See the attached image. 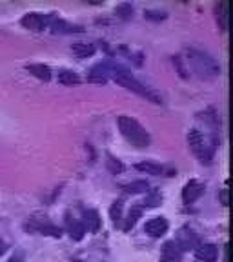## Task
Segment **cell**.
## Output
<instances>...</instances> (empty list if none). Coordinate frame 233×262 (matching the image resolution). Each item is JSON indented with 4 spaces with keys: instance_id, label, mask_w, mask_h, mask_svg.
<instances>
[{
    "instance_id": "8",
    "label": "cell",
    "mask_w": 233,
    "mask_h": 262,
    "mask_svg": "<svg viewBox=\"0 0 233 262\" xmlns=\"http://www.w3.org/2000/svg\"><path fill=\"white\" fill-rule=\"evenodd\" d=\"M202 193H204V186L197 180H189L182 189V201H184V204H193L195 201L201 199Z\"/></svg>"
},
{
    "instance_id": "22",
    "label": "cell",
    "mask_w": 233,
    "mask_h": 262,
    "mask_svg": "<svg viewBox=\"0 0 233 262\" xmlns=\"http://www.w3.org/2000/svg\"><path fill=\"white\" fill-rule=\"evenodd\" d=\"M111 219H113V222L117 224V222L122 221V202H115L113 206H111Z\"/></svg>"
},
{
    "instance_id": "23",
    "label": "cell",
    "mask_w": 233,
    "mask_h": 262,
    "mask_svg": "<svg viewBox=\"0 0 233 262\" xmlns=\"http://www.w3.org/2000/svg\"><path fill=\"white\" fill-rule=\"evenodd\" d=\"M160 201H162V196L159 195V193H155V195H152L150 199H146V202L144 204L146 206H152V208H155V206L160 204Z\"/></svg>"
},
{
    "instance_id": "24",
    "label": "cell",
    "mask_w": 233,
    "mask_h": 262,
    "mask_svg": "<svg viewBox=\"0 0 233 262\" xmlns=\"http://www.w3.org/2000/svg\"><path fill=\"white\" fill-rule=\"evenodd\" d=\"M73 262H84V260H73Z\"/></svg>"
},
{
    "instance_id": "20",
    "label": "cell",
    "mask_w": 233,
    "mask_h": 262,
    "mask_svg": "<svg viewBox=\"0 0 233 262\" xmlns=\"http://www.w3.org/2000/svg\"><path fill=\"white\" fill-rule=\"evenodd\" d=\"M55 31H60V33H75V31H82L78 26H71V24H66L64 20H53L51 22Z\"/></svg>"
},
{
    "instance_id": "1",
    "label": "cell",
    "mask_w": 233,
    "mask_h": 262,
    "mask_svg": "<svg viewBox=\"0 0 233 262\" xmlns=\"http://www.w3.org/2000/svg\"><path fill=\"white\" fill-rule=\"evenodd\" d=\"M184 62L192 70L193 75H197L202 80H213V78L221 77V66L215 58L206 51L195 48L184 49Z\"/></svg>"
},
{
    "instance_id": "4",
    "label": "cell",
    "mask_w": 233,
    "mask_h": 262,
    "mask_svg": "<svg viewBox=\"0 0 233 262\" xmlns=\"http://www.w3.org/2000/svg\"><path fill=\"white\" fill-rule=\"evenodd\" d=\"M188 142L192 147L193 155L201 160L202 164H211L213 155H215V149H217V137H206L201 129H192L188 133Z\"/></svg>"
},
{
    "instance_id": "10",
    "label": "cell",
    "mask_w": 233,
    "mask_h": 262,
    "mask_svg": "<svg viewBox=\"0 0 233 262\" xmlns=\"http://www.w3.org/2000/svg\"><path fill=\"white\" fill-rule=\"evenodd\" d=\"M195 257L202 262H215L219 258V248L215 244H199L195 248Z\"/></svg>"
},
{
    "instance_id": "11",
    "label": "cell",
    "mask_w": 233,
    "mask_h": 262,
    "mask_svg": "<svg viewBox=\"0 0 233 262\" xmlns=\"http://www.w3.org/2000/svg\"><path fill=\"white\" fill-rule=\"evenodd\" d=\"M28 229H33V231H37V233H42V235H51V237H60L62 231L60 228H57V226L53 224H48V222H38V221H31L28 226H26Z\"/></svg>"
},
{
    "instance_id": "21",
    "label": "cell",
    "mask_w": 233,
    "mask_h": 262,
    "mask_svg": "<svg viewBox=\"0 0 233 262\" xmlns=\"http://www.w3.org/2000/svg\"><path fill=\"white\" fill-rule=\"evenodd\" d=\"M106 159H108L106 166H108V169H110L111 173H115V175H117V173L124 171V166H122V162H120V160H117L115 157H111V155H108Z\"/></svg>"
},
{
    "instance_id": "3",
    "label": "cell",
    "mask_w": 233,
    "mask_h": 262,
    "mask_svg": "<svg viewBox=\"0 0 233 262\" xmlns=\"http://www.w3.org/2000/svg\"><path fill=\"white\" fill-rule=\"evenodd\" d=\"M117 126H119V131L122 133V137L135 147H144L150 146L152 139H150V133L144 129V126L140 122H137L133 117H128V115H120L117 119Z\"/></svg>"
},
{
    "instance_id": "16",
    "label": "cell",
    "mask_w": 233,
    "mask_h": 262,
    "mask_svg": "<svg viewBox=\"0 0 233 262\" xmlns=\"http://www.w3.org/2000/svg\"><path fill=\"white\" fill-rule=\"evenodd\" d=\"M139 171H142V173H146V175H155V177H159V175H162V168H160L159 164H155V162H150V160H146V162H139L135 166Z\"/></svg>"
},
{
    "instance_id": "14",
    "label": "cell",
    "mask_w": 233,
    "mask_h": 262,
    "mask_svg": "<svg viewBox=\"0 0 233 262\" xmlns=\"http://www.w3.org/2000/svg\"><path fill=\"white\" fill-rule=\"evenodd\" d=\"M95 46L93 44H88V42H77V44L71 46V51L77 55L78 58H86V57H91L95 53Z\"/></svg>"
},
{
    "instance_id": "9",
    "label": "cell",
    "mask_w": 233,
    "mask_h": 262,
    "mask_svg": "<svg viewBox=\"0 0 233 262\" xmlns=\"http://www.w3.org/2000/svg\"><path fill=\"white\" fill-rule=\"evenodd\" d=\"M182 258V251L177 246L175 241H168L164 242L162 251H160V262H180Z\"/></svg>"
},
{
    "instance_id": "19",
    "label": "cell",
    "mask_w": 233,
    "mask_h": 262,
    "mask_svg": "<svg viewBox=\"0 0 233 262\" xmlns=\"http://www.w3.org/2000/svg\"><path fill=\"white\" fill-rule=\"evenodd\" d=\"M147 182L146 180H135L133 184H128V186H124V189H126V193H131V195H137V193H144V191H147Z\"/></svg>"
},
{
    "instance_id": "17",
    "label": "cell",
    "mask_w": 233,
    "mask_h": 262,
    "mask_svg": "<svg viewBox=\"0 0 233 262\" xmlns=\"http://www.w3.org/2000/svg\"><path fill=\"white\" fill-rule=\"evenodd\" d=\"M140 215H142V209L131 208V211L128 213V217H126V222H124V231H130V229L137 224V221H139Z\"/></svg>"
},
{
    "instance_id": "15",
    "label": "cell",
    "mask_w": 233,
    "mask_h": 262,
    "mask_svg": "<svg viewBox=\"0 0 233 262\" xmlns=\"http://www.w3.org/2000/svg\"><path fill=\"white\" fill-rule=\"evenodd\" d=\"M68 233L71 235L73 241H82L84 235H86V229H84L80 221H71V219H68Z\"/></svg>"
},
{
    "instance_id": "2",
    "label": "cell",
    "mask_w": 233,
    "mask_h": 262,
    "mask_svg": "<svg viewBox=\"0 0 233 262\" xmlns=\"http://www.w3.org/2000/svg\"><path fill=\"white\" fill-rule=\"evenodd\" d=\"M108 73H110V77L113 78L117 84H120V86L126 88V90H130V91H133V93L140 95V97L147 98V100L153 102V104H162V97H160L157 91H153L152 88L144 86L142 82H139L133 75L130 73V71L124 70V68H120V66L111 68Z\"/></svg>"
},
{
    "instance_id": "7",
    "label": "cell",
    "mask_w": 233,
    "mask_h": 262,
    "mask_svg": "<svg viewBox=\"0 0 233 262\" xmlns=\"http://www.w3.org/2000/svg\"><path fill=\"white\" fill-rule=\"evenodd\" d=\"M168 228H170V224L164 217H153V219H150V221L146 222V226H144V231H146V235H150V237L159 238V237H162L166 231H168Z\"/></svg>"
},
{
    "instance_id": "13",
    "label": "cell",
    "mask_w": 233,
    "mask_h": 262,
    "mask_svg": "<svg viewBox=\"0 0 233 262\" xmlns=\"http://www.w3.org/2000/svg\"><path fill=\"white\" fill-rule=\"evenodd\" d=\"M28 71L31 75H35L37 78H40V80H44V82L51 80V70H49L48 66H44V64H29Z\"/></svg>"
},
{
    "instance_id": "5",
    "label": "cell",
    "mask_w": 233,
    "mask_h": 262,
    "mask_svg": "<svg viewBox=\"0 0 233 262\" xmlns=\"http://www.w3.org/2000/svg\"><path fill=\"white\" fill-rule=\"evenodd\" d=\"M175 242L180 248V251H189V250H195L197 246H199V237H197V233L192 228L184 226V228L179 229Z\"/></svg>"
},
{
    "instance_id": "6",
    "label": "cell",
    "mask_w": 233,
    "mask_h": 262,
    "mask_svg": "<svg viewBox=\"0 0 233 262\" xmlns=\"http://www.w3.org/2000/svg\"><path fill=\"white\" fill-rule=\"evenodd\" d=\"M49 24V18L42 13H28L22 18V26L29 31H44Z\"/></svg>"
},
{
    "instance_id": "12",
    "label": "cell",
    "mask_w": 233,
    "mask_h": 262,
    "mask_svg": "<svg viewBox=\"0 0 233 262\" xmlns=\"http://www.w3.org/2000/svg\"><path fill=\"white\" fill-rule=\"evenodd\" d=\"M82 226H84V229L86 231H90V233H97L98 228H100V215H98L95 209H86L84 211V219H82Z\"/></svg>"
},
{
    "instance_id": "18",
    "label": "cell",
    "mask_w": 233,
    "mask_h": 262,
    "mask_svg": "<svg viewBox=\"0 0 233 262\" xmlns=\"http://www.w3.org/2000/svg\"><path fill=\"white\" fill-rule=\"evenodd\" d=\"M58 82L64 84V86H73V84L80 82V77H78L77 73H73V71H62V73L58 75Z\"/></svg>"
}]
</instances>
